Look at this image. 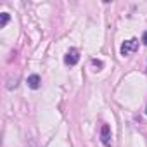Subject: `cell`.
I'll use <instances>...</instances> for the list:
<instances>
[{
	"instance_id": "obj_1",
	"label": "cell",
	"mask_w": 147,
	"mask_h": 147,
	"mask_svg": "<svg viewBox=\"0 0 147 147\" xmlns=\"http://www.w3.org/2000/svg\"><path fill=\"white\" fill-rule=\"evenodd\" d=\"M137 49H138V40H137V38H130V40L123 42V45H121L119 52H121V55L125 57V55H130V54H133Z\"/></svg>"
},
{
	"instance_id": "obj_2",
	"label": "cell",
	"mask_w": 147,
	"mask_h": 147,
	"mask_svg": "<svg viewBox=\"0 0 147 147\" xmlns=\"http://www.w3.org/2000/svg\"><path fill=\"white\" fill-rule=\"evenodd\" d=\"M78 61H80V52H78V49H69V50L66 52L64 62H66L67 66H76Z\"/></svg>"
},
{
	"instance_id": "obj_3",
	"label": "cell",
	"mask_w": 147,
	"mask_h": 147,
	"mask_svg": "<svg viewBox=\"0 0 147 147\" xmlns=\"http://www.w3.org/2000/svg\"><path fill=\"white\" fill-rule=\"evenodd\" d=\"M100 142L106 147H111V128H109V125L100 126Z\"/></svg>"
},
{
	"instance_id": "obj_4",
	"label": "cell",
	"mask_w": 147,
	"mask_h": 147,
	"mask_svg": "<svg viewBox=\"0 0 147 147\" xmlns=\"http://www.w3.org/2000/svg\"><path fill=\"white\" fill-rule=\"evenodd\" d=\"M40 83H42V80H40L38 75H30V76H28V87H30V88L38 90V88H40Z\"/></svg>"
},
{
	"instance_id": "obj_5",
	"label": "cell",
	"mask_w": 147,
	"mask_h": 147,
	"mask_svg": "<svg viewBox=\"0 0 147 147\" xmlns=\"http://www.w3.org/2000/svg\"><path fill=\"white\" fill-rule=\"evenodd\" d=\"M9 19H11V16H9L7 12H2V21H0V28H5V26H7V23H9Z\"/></svg>"
},
{
	"instance_id": "obj_6",
	"label": "cell",
	"mask_w": 147,
	"mask_h": 147,
	"mask_svg": "<svg viewBox=\"0 0 147 147\" xmlns=\"http://www.w3.org/2000/svg\"><path fill=\"white\" fill-rule=\"evenodd\" d=\"M92 64H94L95 67H99V69L104 66V64H102V61H97V59H92Z\"/></svg>"
},
{
	"instance_id": "obj_7",
	"label": "cell",
	"mask_w": 147,
	"mask_h": 147,
	"mask_svg": "<svg viewBox=\"0 0 147 147\" xmlns=\"http://www.w3.org/2000/svg\"><path fill=\"white\" fill-rule=\"evenodd\" d=\"M142 42H144V45H147V31H144V35H142Z\"/></svg>"
},
{
	"instance_id": "obj_8",
	"label": "cell",
	"mask_w": 147,
	"mask_h": 147,
	"mask_svg": "<svg viewBox=\"0 0 147 147\" xmlns=\"http://www.w3.org/2000/svg\"><path fill=\"white\" fill-rule=\"evenodd\" d=\"M145 114H147V107H145Z\"/></svg>"
}]
</instances>
